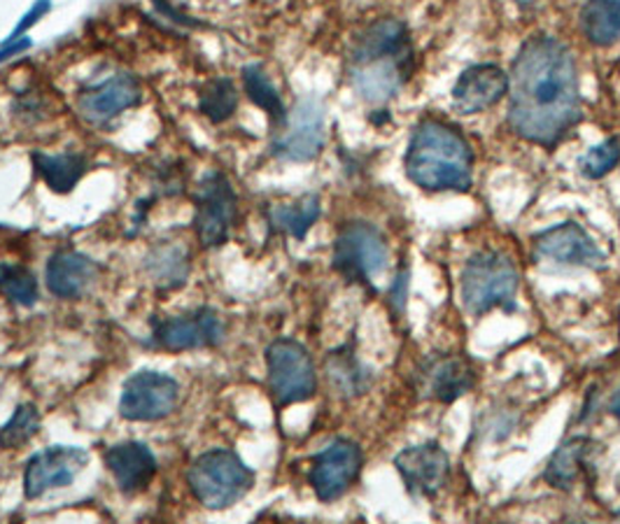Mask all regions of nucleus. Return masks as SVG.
I'll use <instances>...</instances> for the list:
<instances>
[{
    "label": "nucleus",
    "instance_id": "obj_26",
    "mask_svg": "<svg viewBox=\"0 0 620 524\" xmlns=\"http://www.w3.org/2000/svg\"><path fill=\"white\" fill-rule=\"evenodd\" d=\"M320 212H322L320 196L308 194L292 203L273 205L269 210V222L273 229L297 238V241H303L308 231L313 229V224L320 220Z\"/></svg>",
    "mask_w": 620,
    "mask_h": 524
},
{
    "label": "nucleus",
    "instance_id": "obj_16",
    "mask_svg": "<svg viewBox=\"0 0 620 524\" xmlns=\"http://www.w3.org/2000/svg\"><path fill=\"white\" fill-rule=\"evenodd\" d=\"M509 93V75L494 63L467 68L452 87V108L460 114H479L494 108Z\"/></svg>",
    "mask_w": 620,
    "mask_h": 524
},
{
    "label": "nucleus",
    "instance_id": "obj_17",
    "mask_svg": "<svg viewBox=\"0 0 620 524\" xmlns=\"http://www.w3.org/2000/svg\"><path fill=\"white\" fill-rule=\"evenodd\" d=\"M103 462L106 468L112 473L119 492L129 496L148 490L159 468L154 452L140 441H124L110 445L103 452Z\"/></svg>",
    "mask_w": 620,
    "mask_h": 524
},
{
    "label": "nucleus",
    "instance_id": "obj_15",
    "mask_svg": "<svg viewBox=\"0 0 620 524\" xmlns=\"http://www.w3.org/2000/svg\"><path fill=\"white\" fill-rule=\"evenodd\" d=\"M413 66H416V52L376 59L362 66H352L350 80L354 91L360 93L367 103L386 105L397 97L401 87L409 82Z\"/></svg>",
    "mask_w": 620,
    "mask_h": 524
},
{
    "label": "nucleus",
    "instance_id": "obj_1",
    "mask_svg": "<svg viewBox=\"0 0 620 524\" xmlns=\"http://www.w3.org/2000/svg\"><path fill=\"white\" fill-rule=\"evenodd\" d=\"M583 119L577 59L553 36H534L509 75V127L539 148H558Z\"/></svg>",
    "mask_w": 620,
    "mask_h": 524
},
{
    "label": "nucleus",
    "instance_id": "obj_9",
    "mask_svg": "<svg viewBox=\"0 0 620 524\" xmlns=\"http://www.w3.org/2000/svg\"><path fill=\"white\" fill-rule=\"evenodd\" d=\"M224 324L212 308H197L192 313L152 320V345L166 352H189L220 345Z\"/></svg>",
    "mask_w": 620,
    "mask_h": 524
},
{
    "label": "nucleus",
    "instance_id": "obj_11",
    "mask_svg": "<svg viewBox=\"0 0 620 524\" xmlns=\"http://www.w3.org/2000/svg\"><path fill=\"white\" fill-rule=\"evenodd\" d=\"M87 462L89 452L78 445H52L36 452L23 468V496L40 498L44 492L70 485Z\"/></svg>",
    "mask_w": 620,
    "mask_h": 524
},
{
    "label": "nucleus",
    "instance_id": "obj_23",
    "mask_svg": "<svg viewBox=\"0 0 620 524\" xmlns=\"http://www.w3.org/2000/svg\"><path fill=\"white\" fill-rule=\"evenodd\" d=\"M327 380L331 390L341 399H357L371 390L373 371L360 360L354 345L348 343L339 350H331L327 354Z\"/></svg>",
    "mask_w": 620,
    "mask_h": 524
},
{
    "label": "nucleus",
    "instance_id": "obj_12",
    "mask_svg": "<svg viewBox=\"0 0 620 524\" xmlns=\"http://www.w3.org/2000/svg\"><path fill=\"white\" fill-rule=\"evenodd\" d=\"M273 154L288 161H313L324 148V105L316 97L301 99L288 114Z\"/></svg>",
    "mask_w": 620,
    "mask_h": 524
},
{
    "label": "nucleus",
    "instance_id": "obj_8",
    "mask_svg": "<svg viewBox=\"0 0 620 524\" xmlns=\"http://www.w3.org/2000/svg\"><path fill=\"white\" fill-rule=\"evenodd\" d=\"M362 464V447L350 439H337L313 457L308 471V483L320 502H337L360 478Z\"/></svg>",
    "mask_w": 620,
    "mask_h": 524
},
{
    "label": "nucleus",
    "instance_id": "obj_28",
    "mask_svg": "<svg viewBox=\"0 0 620 524\" xmlns=\"http://www.w3.org/2000/svg\"><path fill=\"white\" fill-rule=\"evenodd\" d=\"M243 87L250 101L264 110L276 127H284V122H288V112H284L280 93L269 80V75L264 73V68L261 66L243 68Z\"/></svg>",
    "mask_w": 620,
    "mask_h": 524
},
{
    "label": "nucleus",
    "instance_id": "obj_18",
    "mask_svg": "<svg viewBox=\"0 0 620 524\" xmlns=\"http://www.w3.org/2000/svg\"><path fill=\"white\" fill-rule=\"evenodd\" d=\"M420 377L429 399L439 403H456L473 390L479 373L462 354H439L424 364Z\"/></svg>",
    "mask_w": 620,
    "mask_h": 524
},
{
    "label": "nucleus",
    "instance_id": "obj_29",
    "mask_svg": "<svg viewBox=\"0 0 620 524\" xmlns=\"http://www.w3.org/2000/svg\"><path fill=\"white\" fill-rule=\"evenodd\" d=\"M40 432V413L33 403H21L12 417L0 426V450H19L31 443Z\"/></svg>",
    "mask_w": 620,
    "mask_h": 524
},
{
    "label": "nucleus",
    "instance_id": "obj_27",
    "mask_svg": "<svg viewBox=\"0 0 620 524\" xmlns=\"http://www.w3.org/2000/svg\"><path fill=\"white\" fill-rule=\"evenodd\" d=\"M146 271L166 290H176L187 282L189 261L187 252L178 245H159L146 259Z\"/></svg>",
    "mask_w": 620,
    "mask_h": 524
},
{
    "label": "nucleus",
    "instance_id": "obj_32",
    "mask_svg": "<svg viewBox=\"0 0 620 524\" xmlns=\"http://www.w3.org/2000/svg\"><path fill=\"white\" fill-rule=\"evenodd\" d=\"M620 161V140L618 138H609L600 145L590 148L581 161H579V171L586 180H602L604 175H609Z\"/></svg>",
    "mask_w": 620,
    "mask_h": 524
},
{
    "label": "nucleus",
    "instance_id": "obj_3",
    "mask_svg": "<svg viewBox=\"0 0 620 524\" xmlns=\"http://www.w3.org/2000/svg\"><path fill=\"white\" fill-rule=\"evenodd\" d=\"M520 288L516 261L499 250H481L467 259L460 278V296L471 315H488L497 308L513 311Z\"/></svg>",
    "mask_w": 620,
    "mask_h": 524
},
{
    "label": "nucleus",
    "instance_id": "obj_37",
    "mask_svg": "<svg viewBox=\"0 0 620 524\" xmlns=\"http://www.w3.org/2000/svg\"><path fill=\"white\" fill-rule=\"evenodd\" d=\"M513 3H516L520 10H524V12H532L534 8H539L541 0H513Z\"/></svg>",
    "mask_w": 620,
    "mask_h": 524
},
{
    "label": "nucleus",
    "instance_id": "obj_20",
    "mask_svg": "<svg viewBox=\"0 0 620 524\" xmlns=\"http://www.w3.org/2000/svg\"><path fill=\"white\" fill-rule=\"evenodd\" d=\"M602 443L590 436H574L564 441L553 457L548 460L543 481L556 490H571L581 478H586L588 471L594 466V457L602 452Z\"/></svg>",
    "mask_w": 620,
    "mask_h": 524
},
{
    "label": "nucleus",
    "instance_id": "obj_7",
    "mask_svg": "<svg viewBox=\"0 0 620 524\" xmlns=\"http://www.w3.org/2000/svg\"><path fill=\"white\" fill-rule=\"evenodd\" d=\"M180 401L178 380L159 371L133 373L119 396V415L129 422H159L173 415Z\"/></svg>",
    "mask_w": 620,
    "mask_h": 524
},
{
    "label": "nucleus",
    "instance_id": "obj_19",
    "mask_svg": "<svg viewBox=\"0 0 620 524\" xmlns=\"http://www.w3.org/2000/svg\"><path fill=\"white\" fill-rule=\"evenodd\" d=\"M99 278V264L82 252L59 250L47 261V290L59 299H80Z\"/></svg>",
    "mask_w": 620,
    "mask_h": 524
},
{
    "label": "nucleus",
    "instance_id": "obj_35",
    "mask_svg": "<svg viewBox=\"0 0 620 524\" xmlns=\"http://www.w3.org/2000/svg\"><path fill=\"white\" fill-rule=\"evenodd\" d=\"M29 47H31V40L8 42V44H3V50H0V61H6L8 57H14V54H21L23 50H29Z\"/></svg>",
    "mask_w": 620,
    "mask_h": 524
},
{
    "label": "nucleus",
    "instance_id": "obj_21",
    "mask_svg": "<svg viewBox=\"0 0 620 524\" xmlns=\"http://www.w3.org/2000/svg\"><path fill=\"white\" fill-rule=\"evenodd\" d=\"M413 52L411 44V33L409 27L401 19L394 17H386L373 21L371 27H367L360 38L354 40L352 47V66H362L376 59H386V57H397V54H407Z\"/></svg>",
    "mask_w": 620,
    "mask_h": 524
},
{
    "label": "nucleus",
    "instance_id": "obj_24",
    "mask_svg": "<svg viewBox=\"0 0 620 524\" xmlns=\"http://www.w3.org/2000/svg\"><path fill=\"white\" fill-rule=\"evenodd\" d=\"M36 173L42 178V182L52 189L54 194H68L73 192L76 184L84 178L89 161L82 154H33Z\"/></svg>",
    "mask_w": 620,
    "mask_h": 524
},
{
    "label": "nucleus",
    "instance_id": "obj_33",
    "mask_svg": "<svg viewBox=\"0 0 620 524\" xmlns=\"http://www.w3.org/2000/svg\"><path fill=\"white\" fill-rule=\"evenodd\" d=\"M409 284H411V269L403 264L394 280H392V288L388 294V303H390V313L394 320H401L403 313H407V301H409Z\"/></svg>",
    "mask_w": 620,
    "mask_h": 524
},
{
    "label": "nucleus",
    "instance_id": "obj_2",
    "mask_svg": "<svg viewBox=\"0 0 620 524\" xmlns=\"http://www.w3.org/2000/svg\"><path fill=\"white\" fill-rule=\"evenodd\" d=\"M403 169L424 192L464 194L473 184V150L456 127L441 119H422L411 133Z\"/></svg>",
    "mask_w": 620,
    "mask_h": 524
},
{
    "label": "nucleus",
    "instance_id": "obj_6",
    "mask_svg": "<svg viewBox=\"0 0 620 524\" xmlns=\"http://www.w3.org/2000/svg\"><path fill=\"white\" fill-rule=\"evenodd\" d=\"M271 396L280 409L310 401L318 392V373L310 352L294 339H278L267 347Z\"/></svg>",
    "mask_w": 620,
    "mask_h": 524
},
{
    "label": "nucleus",
    "instance_id": "obj_5",
    "mask_svg": "<svg viewBox=\"0 0 620 524\" xmlns=\"http://www.w3.org/2000/svg\"><path fill=\"white\" fill-rule=\"evenodd\" d=\"M390 250L383 233L369 222L346 224L333 241L331 264L343 280L373 290V278L386 273Z\"/></svg>",
    "mask_w": 620,
    "mask_h": 524
},
{
    "label": "nucleus",
    "instance_id": "obj_25",
    "mask_svg": "<svg viewBox=\"0 0 620 524\" xmlns=\"http://www.w3.org/2000/svg\"><path fill=\"white\" fill-rule=\"evenodd\" d=\"M581 31L594 47H611L620 40V0H586Z\"/></svg>",
    "mask_w": 620,
    "mask_h": 524
},
{
    "label": "nucleus",
    "instance_id": "obj_36",
    "mask_svg": "<svg viewBox=\"0 0 620 524\" xmlns=\"http://www.w3.org/2000/svg\"><path fill=\"white\" fill-rule=\"evenodd\" d=\"M609 413L620 422V387L616 390V394L609 401Z\"/></svg>",
    "mask_w": 620,
    "mask_h": 524
},
{
    "label": "nucleus",
    "instance_id": "obj_30",
    "mask_svg": "<svg viewBox=\"0 0 620 524\" xmlns=\"http://www.w3.org/2000/svg\"><path fill=\"white\" fill-rule=\"evenodd\" d=\"M236 108H238V91L231 80L227 78L210 80L201 89L199 110L210 119V122L214 124L227 122V119L236 112Z\"/></svg>",
    "mask_w": 620,
    "mask_h": 524
},
{
    "label": "nucleus",
    "instance_id": "obj_10",
    "mask_svg": "<svg viewBox=\"0 0 620 524\" xmlns=\"http://www.w3.org/2000/svg\"><path fill=\"white\" fill-rule=\"evenodd\" d=\"M238 199L229 178L220 171H212L203 178L197 194V235L201 245L220 248L227 243L229 231L236 222Z\"/></svg>",
    "mask_w": 620,
    "mask_h": 524
},
{
    "label": "nucleus",
    "instance_id": "obj_22",
    "mask_svg": "<svg viewBox=\"0 0 620 524\" xmlns=\"http://www.w3.org/2000/svg\"><path fill=\"white\" fill-rule=\"evenodd\" d=\"M140 101V87L131 75H114L99 87H93L84 91L80 97V112L87 117L89 122H108V119L117 117L119 112H124L133 108Z\"/></svg>",
    "mask_w": 620,
    "mask_h": 524
},
{
    "label": "nucleus",
    "instance_id": "obj_13",
    "mask_svg": "<svg viewBox=\"0 0 620 524\" xmlns=\"http://www.w3.org/2000/svg\"><path fill=\"white\" fill-rule=\"evenodd\" d=\"M394 468L413 498H434L448 483L450 457L437 441H429L401 450Z\"/></svg>",
    "mask_w": 620,
    "mask_h": 524
},
{
    "label": "nucleus",
    "instance_id": "obj_14",
    "mask_svg": "<svg viewBox=\"0 0 620 524\" xmlns=\"http://www.w3.org/2000/svg\"><path fill=\"white\" fill-rule=\"evenodd\" d=\"M534 254L539 259H551L562 266L602 269L607 254L594 243V238L577 222H562L534 235Z\"/></svg>",
    "mask_w": 620,
    "mask_h": 524
},
{
    "label": "nucleus",
    "instance_id": "obj_34",
    "mask_svg": "<svg viewBox=\"0 0 620 524\" xmlns=\"http://www.w3.org/2000/svg\"><path fill=\"white\" fill-rule=\"evenodd\" d=\"M47 12H50V0H36V6L21 17V21L17 23V29L10 33V38L6 40V44L8 42H17V40H21V33L23 31H29L33 23L40 19V17H44Z\"/></svg>",
    "mask_w": 620,
    "mask_h": 524
},
{
    "label": "nucleus",
    "instance_id": "obj_4",
    "mask_svg": "<svg viewBox=\"0 0 620 524\" xmlns=\"http://www.w3.org/2000/svg\"><path fill=\"white\" fill-rule=\"evenodd\" d=\"M187 483L208 511H227L254 487V471L229 447H212L187 471Z\"/></svg>",
    "mask_w": 620,
    "mask_h": 524
},
{
    "label": "nucleus",
    "instance_id": "obj_31",
    "mask_svg": "<svg viewBox=\"0 0 620 524\" xmlns=\"http://www.w3.org/2000/svg\"><path fill=\"white\" fill-rule=\"evenodd\" d=\"M0 292L17 305L31 308L38 303V280L29 269L0 264Z\"/></svg>",
    "mask_w": 620,
    "mask_h": 524
}]
</instances>
